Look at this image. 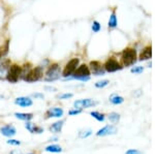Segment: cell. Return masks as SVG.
Returning <instances> with one entry per match:
<instances>
[{
  "label": "cell",
  "instance_id": "4316f807",
  "mask_svg": "<svg viewBox=\"0 0 155 154\" xmlns=\"http://www.w3.org/2000/svg\"><path fill=\"white\" fill-rule=\"evenodd\" d=\"M101 24H99L97 21H94L93 23H92V31H93V32L97 33V32L101 31Z\"/></svg>",
  "mask_w": 155,
  "mask_h": 154
},
{
  "label": "cell",
  "instance_id": "8fae6325",
  "mask_svg": "<svg viewBox=\"0 0 155 154\" xmlns=\"http://www.w3.org/2000/svg\"><path fill=\"white\" fill-rule=\"evenodd\" d=\"M90 68H91V71L93 73V74H95V76H102V74H104V73H106V70L102 68L101 62L98 61L90 62Z\"/></svg>",
  "mask_w": 155,
  "mask_h": 154
},
{
  "label": "cell",
  "instance_id": "836d02e7",
  "mask_svg": "<svg viewBox=\"0 0 155 154\" xmlns=\"http://www.w3.org/2000/svg\"><path fill=\"white\" fill-rule=\"evenodd\" d=\"M45 90L49 91V92H55V91H57V89L55 88V87H52V86H46L45 87Z\"/></svg>",
  "mask_w": 155,
  "mask_h": 154
},
{
  "label": "cell",
  "instance_id": "d6986e66",
  "mask_svg": "<svg viewBox=\"0 0 155 154\" xmlns=\"http://www.w3.org/2000/svg\"><path fill=\"white\" fill-rule=\"evenodd\" d=\"M109 28H116L117 27V17H116V12L113 11L110 16V19H109Z\"/></svg>",
  "mask_w": 155,
  "mask_h": 154
},
{
  "label": "cell",
  "instance_id": "7c38bea8",
  "mask_svg": "<svg viewBox=\"0 0 155 154\" xmlns=\"http://www.w3.org/2000/svg\"><path fill=\"white\" fill-rule=\"evenodd\" d=\"M15 103L22 108H28L33 105V101L30 97H26V96H22V97H18L15 99Z\"/></svg>",
  "mask_w": 155,
  "mask_h": 154
},
{
  "label": "cell",
  "instance_id": "7402d4cb",
  "mask_svg": "<svg viewBox=\"0 0 155 154\" xmlns=\"http://www.w3.org/2000/svg\"><path fill=\"white\" fill-rule=\"evenodd\" d=\"M22 67V73H21V78L24 79L25 77L27 76V74H29V71L32 69V66L30 63H25L23 66H21Z\"/></svg>",
  "mask_w": 155,
  "mask_h": 154
},
{
  "label": "cell",
  "instance_id": "6da1fadb",
  "mask_svg": "<svg viewBox=\"0 0 155 154\" xmlns=\"http://www.w3.org/2000/svg\"><path fill=\"white\" fill-rule=\"evenodd\" d=\"M61 77V68L58 63H52L48 66L46 74H45V79L46 82H54L60 79Z\"/></svg>",
  "mask_w": 155,
  "mask_h": 154
},
{
  "label": "cell",
  "instance_id": "83f0119b",
  "mask_svg": "<svg viewBox=\"0 0 155 154\" xmlns=\"http://www.w3.org/2000/svg\"><path fill=\"white\" fill-rule=\"evenodd\" d=\"M109 85V81L107 80H102V81H98L97 83H95V87L96 88H104Z\"/></svg>",
  "mask_w": 155,
  "mask_h": 154
},
{
  "label": "cell",
  "instance_id": "ffe728a7",
  "mask_svg": "<svg viewBox=\"0 0 155 154\" xmlns=\"http://www.w3.org/2000/svg\"><path fill=\"white\" fill-rule=\"evenodd\" d=\"M64 121H58V122H55L53 125L50 127V130L53 131V133H60L63 127Z\"/></svg>",
  "mask_w": 155,
  "mask_h": 154
},
{
  "label": "cell",
  "instance_id": "9a60e30c",
  "mask_svg": "<svg viewBox=\"0 0 155 154\" xmlns=\"http://www.w3.org/2000/svg\"><path fill=\"white\" fill-rule=\"evenodd\" d=\"M152 56V49L151 47H146L143 51H142L141 55H140V60L145 61V60H149Z\"/></svg>",
  "mask_w": 155,
  "mask_h": 154
},
{
  "label": "cell",
  "instance_id": "484cf974",
  "mask_svg": "<svg viewBox=\"0 0 155 154\" xmlns=\"http://www.w3.org/2000/svg\"><path fill=\"white\" fill-rule=\"evenodd\" d=\"M92 135V130L91 129H85V130H81L79 133V138L81 139H86Z\"/></svg>",
  "mask_w": 155,
  "mask_h": 154
},
{
  "label": "cell",
  "instance_id": "cb8c5ba5",
  "mask_svg": "<svg viewBox=\"0 0 155 154\" xmlns=\"http://www.w3.org/2000/svg\"><path fill=\"white\" fill-rule=\"evenodd\" d=\"M109 120L111 121L113 124L118 123L120 121V115L118 113H115V112H113V113H111L109 115Z\"/></svg>",
  "mask_w": 155,
  "mask_h": 154
},
{
  "label": "cell",
  "instance_id": "1f68e13d",
  "mask_svg": "<svg viewBox=\"0 0 155 154\" xmlns=\"http://www.w3.org/2000/svg\"><path fill=\"white\" fill-rule=\"evenodd\" d=\"M125 154H142L141 151L137 150V149H129V150H127Z\"/></svg>",
  "mask_w": 155,
  "mask_h": 154
},
{
  "label": "cell",
  "instance_id": "e0dca14e",
  "mask_svg": "<svg viewBox=\"0 0 155 154\" xmlns=\"http://www.w3.org/2000/svg\"><path fill=\"white\" fill-rule=\"evenodd\" d=\"M8 50H9V41L7 39V41H5V43L0 47V59L5 58V56L8 53Z\"/></svg>",
  "mask_w": 155,
  "mask_h": 154
},
{
  "label": "cell",
  "instance_id": "ba28073f",
  "mask_svg": "<svg viewBox=\"0 0 155 154\" xmlns=\"http://www.w3.org/2000/svg\"><path fill=\"white\" fill-rule=\"evenodd\" d=\"M96 105V103L93 99L86 98V99H80V100H76L74 103V109H79V110H83V109L90 108V106Z\"/></svg>",
  "mask_w": 155,
  "mask_h": 154
},
{
  "label": "cell",
  "instance_id": "5b68a950",
  "mask_svg": "<svg viewBox=\"0 0 155 154\" xmlns=\"http://www.w3.org/2000/svg\"><path fill=\"white\" fill-rule=\"evenodd\" d=\"M79 63H80V59L79 58H72L68 62L66 63L65 67H64L63 71H62V76L64 78H69L74 74V70L78 68L79 66Z\"/></svg>",
  "mask_w": 155,
  "mask_h": 154
},
{
  "label": "cell",
  "instance_id": "8992f818",
  "mask_svg": "<svg viewBox=\"0 0 155 154\" xmlns=\"http://www.w3.org/2000/svg\"><path fill=\"white\" fill-rule=\"evenodd\" d=\"M44 76V70L41 66H36L35 68H32L31 70L29 71V74H27L26 77L23 79L25 82L27 83H32V82H36L38 80H41Z\"/></svg>",
  "mask_w": 155,
  "mask_h": 154
},
{
  "label": "cell",
  "instance_id": "ac0fdd59",
  "mask_svg": "<svg viewBox=\"0 0 155 154\" xmlns=\"http://www.w3.org/2000/svg\"><path fill=\"white\" fill-rule=\"evenodd\" d=\"M16 118L20 119V120H24V121H29L33 118V115L31 113H16L15 114Z\"/></svg>",
  "mask_w": 155,
  "mask_h": 154
},
{
  "label": "cell",
  "instance_id": "e575fe53",
  "mask_svg": "<svg viewBox=\"0 0 155 154\" xmlns=\"http://www.w3.org/2000/svg\"><path fill=\"white\" fill-rule=\"evenodd\" d=\"M32 96L33 97H35V98H44V94H41V93H34V94H32Z\"/></svg>",
  "mask_w": 155,
  "mask_h": 154
},
{
  "label": "cell",
  "instance_id": "44dd1931",
  "mask_svg": "<svg viewBox=\"0 0 155 154\" xmlns=\"http://www.w3.org/2000/svg\"><path fill=\"white\" fill-rule=\"evenodd\" d=\"M110 101H111L113 105H121V103L124 101V98L122 97V96L118 95V94H114V95L111 96Z\"/></svg>",
  "mask_w": 155,
  "mask_h": 154
},
{
  "label": "cell",
  "instance_id": "4fadbf2b",
  "mask_svg": "<svg viewBox=\"0 0 155 154\" xmlns=\"http://www.w3.org/2000/svg\"><path fill=\"white\" fill-rule=\"evenodd\" d=\"M63 110L61 108H52L47 112V118H52V117H55V118H60L63 116Z\"/></svg>",
  "mask_w": 155,
  "mask_h": 154
},
{
  "label": "cell",
  "instance_id": "30bf717a",
  "mask_svg": "<svg viewBox=\"0 0 155 154\" xmlns=\"http://www.w3.org/2000/svg\"><path fill=\"white\" fill-rule=\"evenodd\" d=\"M11 60L6 58L0 59V80L4 78L6 76V73L8 70L9 66H11Z\"/></svg>",
  "mask_w": 155,
  "mask_h": 154
},
{
  "label": "cell",
  "instance_id": "4dcf8cb0",
  "mask_svg": "<svg viewBox=\"0 0 155 154\" xmlns=\"http://www.w3.org/2000/svg\"><path fill=\"white\" fill-rule=\"evenodd\" d=\"M72 93H64V94H61L59 95V98L60 99H68V98H71L72 97Z\"/></svg>",
  "mask_w": 155,
  "mask_h": 154
},
{
  "label": "cell",
  "instance_id": "d4e9b609",
  "mask_svg": "<svg viewBox=\"0 0 155 154\" xmlns=\"http://www.w3.org/2000/svg\"><path fill=\"white\" fill-rule=\"evenodd\" d=\"M90 115H91L93 118H95L97 121H99V122L104 121V114H101L99 112L93 111V112H91V113H90Z\"/></svg>",
  "mask_w": 155,
  "mask_h": 154
},
{
  "label": "cell",
  "instance_id": "f1b7e54d",
  "mask_svg": "<svg viewBox=\"0 0 155 154\" xmlns=\"http://www.w3.org/2000/svg\"><path fill=\"white\" fill-rule=\"evenodd\" d=\"M144 70V67L143 66H134V68H131V73L132 74H142Z\"/></svg>",
  "mask_w": 155,
  "mask_h": 154
},
{
  "label": "cell",
  "instance_id": "7a4b0ae2",
  "mask_svg": "<svg viewBox=\"0 0 155 154\" xmlns=\"http://www.w3.org/2000/svg\"><path fill=\"white\" fill-rule=\"evenodd\" d=\"M66 79H77V80L83 81V82L89 81L90 80V68L86 65V64L79 65L78 68L74 70V74Z\"/></svg>",
  "mask_w": 155,
  "mask_h": 154
},
{
  "label": "cell",
  "instance_id": "277c9868",
  "mask_svg": "<svg viewBox=\"0 0 155 154\" xmlns=\"http://www.w3.org/2000/svg\"><path fill=\"white\" fill-rule=\"evenodd\" d=\"M137 61V52L134 49L127 48L122 52V62L124 66H131Z\"/></svg>",
  "mask_w": 155,
  "mask_h": 154
},
{
  "label": "cell",
  "instance_id": "5bb4252c",
  "mask_svg": "<svg viewBox=\"0 0 155 154\" xmlns=\"http://www.w3.org/2000/svg\"><path fill=\"white\" fill-rule=\"evenodd\" d=\"M0 131H1L2 135L5 136H8V138H11V136H14L17 133L16 128H15L12 125H5V126H3V127H1Z\"/></svg>",
  "mask_w": 155,
  "mask_h": 154
},
{
  "label": "cell",
  "instance_id": "2e32d148",
  "mask_svg": "<svg viewBox=\"0 0 155 154\" xmlns=\"http://www.w3.org/2000/svg\"><path fill=\"white\" fill-rule=\"evenodd\" d=\"M25 127H26L31 133H41L42 131H44V129H42L41 127H38V126H36L35 124H33L31 122H28V121H27Z\"/></svg>",
  "mask_w": 155,
  "mask_h": 154
},
{
  "label": "cell",
  "instance_id": "9c48e42d",
  "mask_svg": "<svg viewBox=\"0 0 155 154\" xmlns=\"http://www.w3.org/2000/svg\"><path fill=\"white\" fill-rule=\"evenodd\" d=\"M117 129L116 126L114 125H106L104 127H102L101 129H99L98 131L96 133V136H112V135H116Z\"/></svg>",
  "mask_w": 155,
  "mask_h": 154
},
{
  "label": "cell",
  "instance_id": "d590c367",
  "mask_svg": "<svg viewBox=\"0 0 155 154\" xmlns=\"http://www.w3.org/2000/svg\"><path fill=\"white\" fill-rule=\"evenodd\" d=\"M137 92H136V93H132V95H134V96H140V95H141V94H142V91L141 90H137Z\"/></svg>",
  "mask_w": 155,
  "mask_h": 154
},
{
  "label": "cell",
  "instance_id": "603a6c76",
  "mask_svg": "<svg viewBox=\"0 0 155 154\" xmlns=\"http://www.w3.org/2000/svg\"><path fill=\"white\" fill-rule=\"evenodd\" d=\"M45 150L47 152H52V153H60L62 151V148L58 145H50L48 147H46Z\"/></svg>",
  "mask_w": 155,
  "mask_h": 154
},
{
  "label": "cell",
  "instance_id": "52a82bcc",
  "mask_svg": "<svg viewBox=\"0 0 155 154\" xmlns=\"http://www.w3.org/2000/svg\"><path fill=\"white\" fill-rule=\"evenodd\" d=\"M104 67V70L107 71V73H115V71L122 69L121 64L117 60H115L114 58H110L109 60H107Z\"/></svg>",
  "mask_w": 155,
  "mask_h": 154
},
{
  "label": "cell",
  "instance_id": "74e56055",
  "mask_svg": "<svg viewBox=\"0 0 155 154\" xmlns=\"http://www.w3.org/2000/svg\"><path fill=\"white\" fill-rule=\"evenodd\" d=\"M29 154H33V153H29Z\"/></svg>",
  "mask_w": 155,
  "mask_h": 154
},
{
  "label": "cell",
  "instance_id": "3957f363",
  "mask_svg": "<svg viewBox=\"0 0 155 154\" xmlns=\"http://www.w3.org/2000/svg\"><path fill=\"white\" fill-rule=\"evenodd\" d=\"M21 66L18 65V64H12V65L9 66L8 70H7L5 79L9 83H17L19 81V79H21Z\"/></svg>",
  "mask_w": 155,
  "mask_h": 154
},
{
  "label": "cell",
  "instance_id": "f546056e",
  "mask_svg": "<svg viewBox=\"0 0 155 154\" xmlns=\"http://www.w3.org/2000/svg\"><path fill=\"white\" fill-rule=\"evenodd\" d=\"M8 145H12V146H19V145H21V142L18 140H8L6 142Z\"/></svg>",
  "mask_w": 155,
  "mask_h": 154
},
{
  "label": "cell",
  "instance_id": "d6a6232c",
  "mask_svg": "<svg viewBox=\"0 0 155 154\" xmlns=\"http://www.w3.org/2000/svg\"><path fill=\"white\" fill-rule=\"evenodd\" d=\"M80 113H82V110H79V109H74V110L69 111V115L71 116H74V115H79Z\"/></svg>",
  "mask_w": 155,
  "mask_h": 154
},
{
  "label": "cell",
  "instance_id": "8d00e7d4",
  "mask_svg": "<svg viewBox=\"0 0 155 154\" xmlns=\"http://www.w3.org/2000/svg\"><path fill=\"white\" fill-rule=\"evenodd\" d=\"M8 154H21V152L18 150H14V151H12L11 153H8Z\"/></svg>",
  "mask_w": 155,
  "mask_h": 154
}]
</instances>
